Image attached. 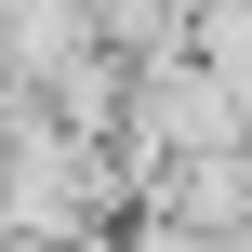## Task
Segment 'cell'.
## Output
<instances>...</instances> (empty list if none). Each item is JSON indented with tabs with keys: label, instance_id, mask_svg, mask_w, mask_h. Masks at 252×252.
Instances as JSON below:
<instances>
[{
	"label": "cell",
	"instance_id": "obj_1",
	"mask_svg": "<svg viewBox=\"0 0 252 252\" xmlns=\"http://www.w3.org/2000/svg\"><path fill=\"white\" fill-rule=\"evenodd\" d=\"M133 252H199V239H186V226H146V239H133Z\"/></svg>",
	"mask_w": 252,
	"mask_h": 252
}]
</instances>
